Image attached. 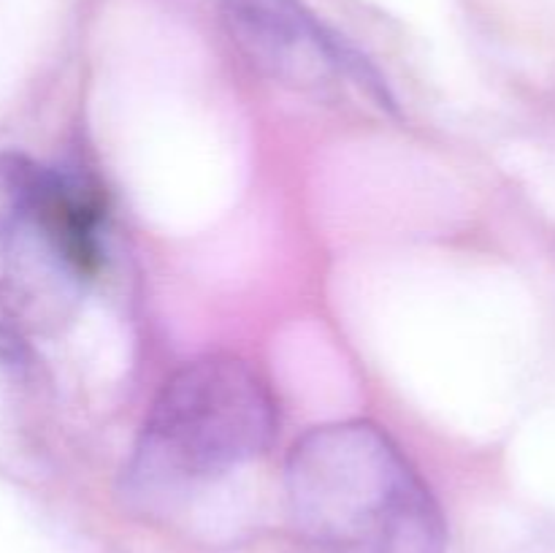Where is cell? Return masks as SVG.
I'll list each match as a JSON object with an SVG mask.
<instances>
[{
    "instance_id": "obj_2",
    "label": "cell",
    "mask_w": 555,
    "mask_h": 553,
    "mask_svg": "<svg viewBox=\"0 0 555 553\" xmlns=\"http://www.w3.org/2000/svg\"><path fill=\"white\" fill-rule=\"evenodd\" d=\"M103 206L76 173L0 152V314L20 334H52L79 309L101 266Z\"/></svg>"
},
{
    "instance_id": "obj_5",
    "label": "cell",
    "mask_w": 555,
    "mask_h": 553,
    "mask_svg": "<svg viewBox=\"0 0 555 553\" xmlns=\"http://www.w3.org/2000/svg\"><path fill=\"white\" fill-rule=\"evenodd\" d=\"M30 361L25 339L11 325H0V366L3 369H25Z\"/></svg>"
},
{
    "instance_id": "obj_1",
    "label": "cell",
    "mask_w": 555,
    "mask_h": 553,
    "mask_svg": "<svg viewBox=\"0 0 555 553\" xmlns=\"http://www.w3.org/2000/svg\"><path fill=\"white\" fill-rule=\"evenodd\" d=\"M287 504L328 553H444L437 499L399 445L369 421L320 426L293 445Z\"/></svg>"
},
{
    "instance_id": "obj_3",
    "label": "cell",
    "mask_w": 555,
    "mask_h": 553,
    "mask_svg": "<svg viewBox=\"0 0 555 553\" xmlns=\"http://www.w3.org/2000/svg\"><path fill=\"white\" fill-rule=\"evenodd\" d=\"M274 426V399L242 358L184 363L146 412L128 486L141 499H168L217 480L263 453Z\"/></svg>"
},
{
    "instance_id": "obj_4",
    "label": "cell",
    "mask_w": 555,
    "mask_h": 553,
    "mask_svg": "<svg viewBox=\"0 0 555 553\" xmlns=\"http://www.w3.org/2000/svg\"><path fill=\"white\" fill-rule=\"evenodd\" d=\"M220 22L253 68L304 92L352 81L379 106H390L372 65L298 0H220Z\"/></svg>"
}]
</instances>
